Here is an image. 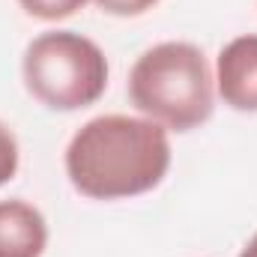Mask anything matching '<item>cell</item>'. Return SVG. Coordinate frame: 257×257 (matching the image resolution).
I'll list each match as a JSON object with an SVG mask.
<instances>
[{
  "mask_svg": "<svg viewBox=\"0 0 257 257\" xmlns=\"http://www.w3.org/2000/svg\"><path fill=\"white\" fill-rule=\"evenodd\" d=\"M66 177L90 200H126L153 192L171 168L168 128L128 114L87 120L66 147Z\"/></svg>",
  "mask_w": 257,
  "mask_h": 257,
  "instance_id": "obj_1",
  "label": "cell"
},
{
  "mask_svg": "<svg viewBox=\"0 0 257 257\" xmlns=\"http://www.w3.org/2000/svg\"><path fill=\"white\" fill-rule=\"evenodd\" d=\"M128 99L168 132H192L215 111V75L206 54L192 42H159L128 72Z\"/></svg>",
  "mask_w": 257,
  "mask_h": 257,
  "instance_id": "obj_2",
  "label": "cell"
},
{
  "mask_svg": "<svg viewBox=\"0 0 257 257\" xmlns=\"http://www.w3.org/2000/svg\"><path fill=\"white\" fill-rule=\"evenodd\" d=\"M21 78L39 105L69 114L105 96L108 57L93 39L75 30H48L24 48Z\"/></svg>",
  "mask_w": 257,
  "mask_h": 257,
  "instance_id": "obj_3",
  "label": "cell"
},
{
  "mask_svg": "<svg viewBox=\"0 0 257 257\" xmlns=\"http://www.w3.org/2000/svg\"><path fill=\"white\" fill-rule=\"evenodd\" d=\"M215 93L227 108L257 114V33L236 36L218 51Z\"/></svg>",
  "mask_w": 257,
  "mask_h": 257,
  "instance_id": "obj_4",
  "label": "cell"
},
{
  "mask_svg": "<svg viewBox=\"0 0 257 257\" xmlns=\"http://www.w3.org/2000/svg\"><path fill=\"white\" fill-rule=\"evenodd\" d=\"M48 248L45 215L21 200H0V257H42Z\"/></svg>",
  "mask_w": 257,
  "mask_h": 257,
  "instance_id": "obj_5",
  "label": "cell"
},
{
  "mask_svg": "<svg viewBox=\"0 0 257 257\" xmlns=\"http://www.w3.org/2000/svg\"><path fill=\"white\" fill-rule=\"evenodd\" d=\"M90 0H18V6L30 15V18H39V21H60L75 15L78 9H84Z\"/></svg>",
  "mask_w": 257,
  "mask_h": 257,
  "instance_id": "obj_6",
  "label": "cell"
},
{
  "mask_svg": "<svg viewBox=\"0 0 257 257\" xmlns=\"http://www.w3.org/2000/svg\"><path fill=\"white\" fill-rule=\"evenodd\" d=\"M18 162H21L18 138H15L12 128L0 120V186H6V183L18 174Z\"/></svg>",
  "mask_w": 257,
  "mask_h": 257,
  "instance_id": "obj_7",
  "label": "cell"
},
{
  "mask_svg": "<svg viewBox=\"0 0 257 257\" xmlns=\"http://www.w3.org/2000/svg\"><path fill=\"white\" fill-rule=\"evenodd\" d=\"M105 15H117V18H138L144 12H150L159 0H93Z\"/></svg>",
  "mask_w": 257,
  "mask_h": 257,
  "instance_id": "obj_8",
  "label": "cell"
},
{
  "mask_svg": "<svg viewBox=\"0 0 257 257\" xmlns=\"http://www.w3.org/2000/svg\"><path fill=\"white\" fill-rule=\"evenodd\" d=\"M239 257H257V233L248 239V242H245V248L239 251Z\"/></svg>",
  "mask_w": 257,
  "mask_h": 257,
  "instance_id": "obj_9",
  "label": "cell"
}]
</instances>
